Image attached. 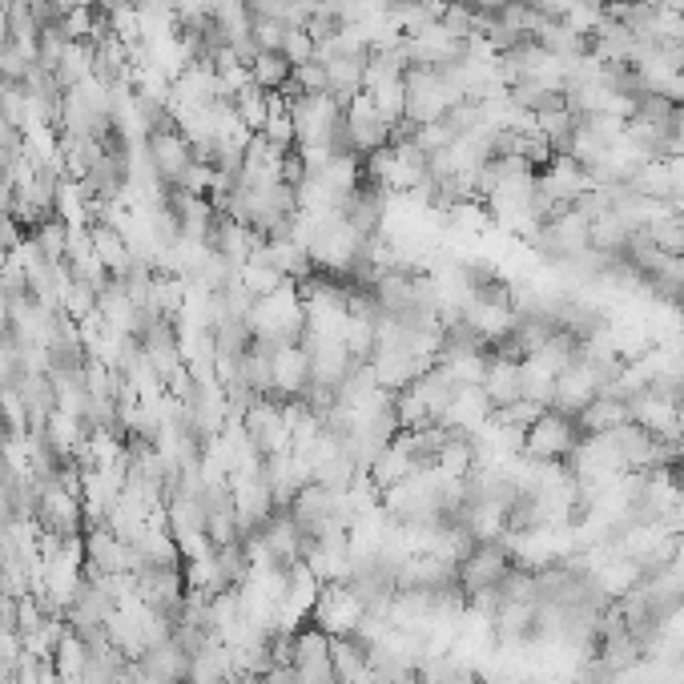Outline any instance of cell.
I'll return each instance as SVG.
<instances>
[{
	"instance_id": "obj_1",
	"label": "cell",
	"mask_w": 684,
	"mask_h": 684,
	"mask_svg": "<svg viewBox=\"0 0 684 684\" xmlns=\"http://www.w3.org/2000/svg\"><path fill=\"white\" fill-rule=\"evenodd\" d=\"M580 439H584V431H580V424H576L572 415H560V410L547 407L544 415L523 431V455L540 463H568L572 451L580 448Z\"/></svg>"
},
{
	"instance_id": "obj_2",
	"label": "cell",
	"mask_w": 684,
	"mask_h": 684,
	"mask_svg": "<svg viewBox=\"0 0 684 684\" xmlns=\"http://www.w3.org/2000/svg\"><path fill=\"white\" fill-rule=\"evenodd\" d=\"M511 568H515V560H511L503 535H499V540H479V544L460 560L463 596H475V592H484V588H499L508 580Z\"/></svg>"
},
{
	"instance_id": "obj_3",
	"label": "cell",
	"mask_w": 684,
	"mask_h": 684,
	"mask_svg": "<svg viewBox=\"0 0 684 684\" xmlns=\"http://www.w3.org/2000/svg\"><path fill=\"white\" fill-rule=\"evenodd\" d=\"M362 616H367V612H362V604L355 600V592H350L347 584H323V592H318L306 621H311L314 628H323V633L335 640V636L355 633L362 624Z\"/></svg>"
},
{
	"instance_id": "obj_4",
	"label": "cell",
	"mask_w": 684,
	"mask_h": 684,
	"mask_svg": "<svg viewBox=\"0 0 684 684\" xmlns=\"http://www.w3.org/2000/svg\"><path fill=\"white\" fill-rule=\"evenodd\" d=\"M596 395H604V379L588 359H576L564 374H556V395H552V410L560 415H580Z\"/></svg>"
},
{
	"instance_id": "obj_5",
	"label": "cell",
	"mask_w": 684,
	"mask_h": 684,
	"mask_svg": "<svg viewBox=\"0 0 684 684\" xmlns=\"http://www.w3.org/2000/svg\"><path fill=\"white\" fill-rule=\"evenodd\" d=\"M535 186L544 189L552 201H560V206H572V201H580L592 189V177H588V170L576 158H568V153H556L552 162L535 174Z\"/></svg>"
},
{
	"instance_id": "obj_6",
	"label": "cell",
	"mask_w": 684,
	"mask_h": 684,
	"mask_svg": "<svg viewBox=\"0 0 684 684\" xmlns=\"http://www.w3.org/2000/svg\"><path fill=\"white\" fill-rule=\"evenodd\" d=\"M274 386H270V403H290V398H302V391L311 386L314 379V367H311V355L299 347V343H290L274 355Z\"/></svg>"
},
{
	"instance_id": "obj_7",
	"label": "cell",
	"mask_w": 684,
	"mask_h": 684,
	"mask_svg": "<svg viewBox=\"0 0 684 684\" xmlns=\"http://www.w3.org/2000/svg\"><path fill=\"white\" fill-rule=\"evenodd\" d=\"M347 125H350V141H355V153H359V158L391 146V121L374 109V101L367 97V93H359V97L347 105Z\"/></svg>"
},
{
	"instance_id": "obj_8",
	"label": "cell",
	"mask_w": 684,
	"mask_h": 684,
	"mask_svg": "<svg viewBox=\"0 0 684 684\" xmlns=\"http://www.w3.org/2000/svg\"><path fill=\"white\" fill-rule=\"evenodd\" d=\"M146 153H150L153 170H158V177H162L165 186H182V177L194 165V146L182 137V129H174V134H150L146 137Z\"/></svg>"
},
{
	"instance_id": "obj_9",
	"label": "cell",
	"mask_w": 684,
	"mask_h": 684,
	"mask_svg": "<svg viewBox=\"0 0 684 684\" xmlns=\"http://www.w3.org/2000/svg\"><path fill=\"white\" fill-rule=\"evenodd\" d=\"M331 664H335V684H379L367 648L355 636H335L331 640Z\"/></svg>"
},
{
	"instance_id": "obj_10",
	"label": "cell",
	"mask_w": 684,
	"mask_h": 684,
	"mask_svg": "<svg viewBox=\"0 0 684 684\" xmlns=\"http://www.w3.org/2000/svg\"><path fill=\"white\" fill-rule=\"evenodd\" d=\"M484 395L487 403H491V410L508 407V403H515V398H523L520 391V362H508L499 359V355H491L487 350V371H484Z\"/></svg>"
},
{
	"instance_id": "obj_11",
	"label": "cell",
	"mask_w": 684,
	"mask_h": 684,
	"mask_svg": "<svg viewBox=\"0 0 684 684\" xmlns=\"http://www.w3.org/2000/svg\"><path fill=\"white\" fill-rule=\"evenodd\" d=\"M596 664L608 669L612 676H624V672H636L645 664V652L636 645V636L624 628V633H608L596 640Z\"/></svg>"
},
{
	"instance_id": "obj_12",
	"label": "cell",
	"mask_w": 684,
	"mask_h": 684,
	"mask_svg": "<svg viewBox=\"0 0 684 684\" xmlns=\"http://www.w3.org/2000/svg\"><path fill=\"white\" fill-rule=\"evenodd\" d=\"M491 419V403H487L484 386H460L455 398H451L448 415H443V427H460V431H479V427Z\"/></svg>"
},
{
	"instance_id": "obj_13",
	"label": "cell",
	"mask_w": 684,
	"mask_h": 684,
	"mask_svg": "<svg viewBox=\"0 0 684 684\" xmlns=\"http://www.w3.org/2000/svg\"><path fill=\"white\" fill-rule=\"evenodd\" d=\"M134 664H141L153 681H162V684H182L189 676V657L174 645V636L162 640V645L146 648V657L134 660Z\"/></svg>"
},
{
	"instance_id": "obj_14",
	"label": "cell",
	"mask_w": 684,
	"mask_h": 684,
	"mask_svg": "<svg viewBox=\"0 0 684 684\" xmlns=\"http://www.w3.org/2000/svg\"><path fill=\"white\" fill-rule=\"evenodd\" d=\"M576 424H580L584 436H608V431H616L621 424H628V403L616 395H596L580 415H576Z\"/></svg>"
},
{
	"instance_id": "obj_15",
	"label": "cell",
	"mask_w": 684,
	"mask_h": 684,
	"mask_svg": "<svg viewBox=\"0 0 684 684\" xmlns=\"http://www.w3.org/2000/svg\"><path fill=\"white\" fill-rule=\"evenodd\" d=\"M535 40H540V45H544L552 57H564V61H576V57H584V53H588V37H584V33L568 28L564 21H547V25L535 33Z\"/></svg>"
},
{
	"instance_id": "obj_16",
	"label": "cell",
	"mask_w": 684,
	"mask_h": 684,
	"mask_svg": "<svg viewBox=\"0 0 684 684\" xmlns=\"http://www.w3.org/2000/svg\"><path fill=\"white\" fill-rule=\"evenodd\" d=\"M628 189L648 201H672V170L669 162H645L628 177Z\"/></svg>"
},
{
	"instance_id": "obj_17",
	"label": "cell",
	"mask_w": 684,
	"mask_h": 684,
	"mask_svg": "<svg viewBox=\"0 0 684 684\" xmlns=\"http://www.w3.org/2000/svg\"><path fill=\"white\" fill-rule=\"evenodd\" d=\"M645 230H648V237H652V242L664 250V254H672V258H684V213L681 210L664 206V210H660V218H652Z\"/></svg>"
},
{
	"instance_id": "obj_18",
	"label": "cell",
	"mask_w": 684,
	"mask_h": 684,
	"mask_svg": "<svg viewBox=\"0 0 684 684\" xmlns=\"http://www.w3.org/2000/svg\"><path fill=\"white\" fill-rule=\"evenodd\" d=\"M290 77H294V65H290L282 53H258V57L250 61V81L258 89H266V93H278Z\"/></svg>"
},
{
	"instance_id": "obj_19",
	"label": "cell",
	"mask_w": 684,
	"mask_h": 684,
	"mask_svg": "<svg viewBox=\"0 0 684 684\" xmlns=\"http://www.w3.org/2000/svg\"><path fill=\"white\" fill-rule=\"evenodd\" d=\"M520 391L528 403H535V407H552V395H556V374L544 371L540 362L523 359L520 362Z\"/></svg>"
},
{
	"instance_id": "obj_20",
	"label": "cell",
	"mask_w": 684,
	"mask_h": 684,
	"mask_svg": "<svg viewBox=\"0 0 684 684\" xmlns=\"http://www.w3.org/2000/svg\"><path fill=\"white\" fill-rule=\"evenodd\" d=\"M230 101H234V113L242 117V125H246L250 134H258L262 125H266V113H270V93L250 81V85L237 89Z\"/></svg>"
},
{
	"instance_id": "obj_21",
	"label": "cell",
	"mask_w": 684,
	"mask_h": 684,
	"mask_svg": "<svg viewBox=\"0 0 684 684\" xmlns=\"http://www.w3.org/2000/svg\"><path fill=\"white\" fill-rule=\"evenodd\" d=\"M535 117H540V134L547 137V146L556 153H568V141H572L576 125H580V113H572L564 105V109H547V113H535Z\"/></svg>"
},
{
	"instance_id": "obj_22",
	"label": "cell",
	"mask_w": 684,
	"mask_h": 684,
	"mask_svg": "<svg viewBox=\"0 0 684 684\" xmlns=\"http://www.w3.org/2000/svg\"><path fill=\"white\" fill-rule=\"evenodd\" d=\"M287 21H274V16H254L250 21V40L258 53H282V40H287Z\"/></svg>"
},
{
	"instance_id": "obj_23",
	"label": "cell",
	"mask_w": 684,
	"mask_h": 684,
	"mask_svg": "<svg viewBox=\"0 0 684 684\" xmlns=\"http://www.w3.org/2000/svg\"><path fill=\"white\" fill-rule=\"evenodd\" d=\"M640 40H657V45H669V40H684V16L672 13V9H657V16L648 21L645 37Z\"/></svg>"
},
{
	"instance_id": "obj_24",
	"label": "cell",
	"mask_w": 684,
	"mask_h": 684,
	"mask_svg": "<svg viewBox=\"0 0 684 684\" xmlns=\"http://www.w3.org/2000/svg\"><path fill=\"white\" fill-rule=\"evenodd\" d=\"M443 33L455 40H467L475 33V4H448V13L439 16Z\"/></svg>"
},
{
	"instance_id": "obj_25",
	"label": "cell",
	"mask_w": 684,
	"mask_h": 684,
	"mask_svg": "<svg viewBox=\"0 0 684 684\" xmlns=\"http://www.w3.org/2000/svg\"><path fill=\"white\" fill-rule=\"evenodd\" d=\"M672 105H676V101L664 97V93H640V97H636V117H633V121L664 125V121H669Z\"/></svg>"
},
{
	"instance_id": "obj_26",
	"label": "cell",
	"mask_w": 684,
	"mask_h": 684,
	"mask_svg": "<svg viewBox=\"0 0 684 684\" xmlns=\"http://www.w3.org/2000/svg\"><path fill=\"white\" fill-rule=\"evenodd\" d=\"M282 57H287L294 69L306 61H314V40L306 28H287V40H282Z\"/></svg>"
},
{
	"instance_id": "obj_27",
	"label": "cell",
	"mask_w": 684,
	"mask_h": 684,
	"mask_svg": "<svg viewBox=\"0 0 684 684\" xmlns=\"http://www.w3.org/2000/svg\"><path fill=\"white\" fill-rule=\"evenodd\" d=\"M294 81L302 85V93L306 97H318V93H326L331 89V77H326V65L323 61H306L294 69Z\"/></svg>"
},
{
	"instance_id": "obj_28",
	"label": "cell",
	"mask_w": 684,
	"mask_h": 684,
	"mask_svg": "<svg viewBox=\"0 0 684 684\" xmlns=\"http://www.w3.org/2000/svg\"><path fill=\"white\" fill-rule=\"evenodd\" d=\"M664 153L669 158H684V101H676L664 121Z\"/></svg>"
},
{
	"instance_id": "obj_29",
	"label": "cell",
	"mask_w": 684,
	"mask_h": 684,
	"mask_svg": "<svg viewBox=\"0 0 684 684\" xmlns=\"http://www.w3.org/2000/svg\"><path fill=\"white\" fill-rule=\"evenodd\" d=\"M424 4V13L431 16V21H439V16L448 13V0H419Z\"/></svg>"
},
{
	"instance_id": "obj_30",
	"label": "cell",
	"mask_w": 684,
	"mask_h": 684,
	"mask_svg": "<svg viewBox=\"0 0 684 684\" xmlns=\"http://www.w3.org/2000/svg\"><path fill=\"white\" fill-rule=\"evenodd\" d=\"M503 4H511V0H475V9H484V13H499Z\"/></svg>"
},
{
	"instance_id": "obj_31",
	"label": "cell",
	"mask_w": 684,
	"mask_h": 684,
	"mask_svg": "<svg viewBox=\"0 0 684 684\" xmlns=\"http://www.w3.org/2000/svg\"><path fill=\"white\" fill-rule=\"evenodd\" d=\"M660 9H672V13H681L684 16V0H657Z\"/></svg>"
},
{
	"instance_id": "obj_32",
	"label": "cell",
	"mask_w": 684,
	"mask_h": 684,
	"mask_svg": "<svg viewBox=\"0 0 684 684\" xmlns=\"http://www.w3.org/2000/svg\"><path fill=\"white\" fill-rule=\"evenodd\" d=\"M455 684H487V681H484V676H475V672H463V676Z\"/></svg>"
},
{
	"instance_id": "obj_33",
	"label": "cell",
	"mask_w": 684,
	"mask_h": 684,
	"mask_svg": "<svg viewBox=\"0 0 684 684\" xmlns=\"http://www.w3.org/2000/svg\"><path fill=\"white\" fill-rule=\"evenodd\" d=\"M53 9H61V13H69V9H77V0H49Z\"/></svg>"
},
{
	"instance_id": "obj_34",
	"label": "cell",
	"mask_w": 684,
	"mask_h": 684,
	"mask_svg": "<svg viewBox=\"0 0 684 684\" xmlns=\"http://www.w3.org/2000/svg\"><path fill=\"white\" fill-rule=\"evenodd\" d=\"M676 424H681V436H684V395H681V403H676Z\"/></svg>"
},
{
	"instance_id": "obj_35",
	"label": "cell",
	"mask_w": 684,
	"mask_h": 684,
	"mask_svg": "<svg viewBox=\"0 0 684 684\" xmlns=\"http://www.w3.org/2000/svg\"><path fill=\"white\" fill-rule=\"evenodd\" d=\"M77 4H97V0H77Z\"/></svg>"
},
{
	"instance_id": "obj_36",
	"label": "cell",
	"mask_w": 684,
	"mask_h": 684,
	"mask_svg": "<svg viewBox=\"0 0 684 684\" xmlns=\"http://www.w3.org/2000/svg\"><path fill=\"white\" fill-rule=\"evenodd\" d=\"M386 4H395V0H386Z\"/></svg>"
},
{
	"instance_id": "obj_37",
	"label": "cell",
	"mask_w": 684,
	"mask_h": 684,
	"mask_svg": "<svg viewBox=\"0 0 684 684\" xmlns=\"http://www.w3.org/2000/svg\"><path fill=\"white\" fill-rule=\"evenodd\" d=\"M681 213H684V210H681Z\"/></svg>"
}]
</instances>
